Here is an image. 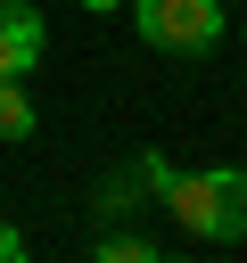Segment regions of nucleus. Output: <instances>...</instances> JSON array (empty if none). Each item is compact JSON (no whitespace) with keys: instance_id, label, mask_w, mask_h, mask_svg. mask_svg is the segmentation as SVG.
Wrapping results in <instances>:
<instances>
[{"instance_id":"f257e3e1","label":"nucleus","mask_w":247,"mask_h":263,"mask_svg":"<svg viewBox=\"0 0 247 263\" xmlns=\"http://www.w3.org/2000/svg\"><path fill=\"white\" fill-rule=\"evenodd\" d=\"M156 205L181 222V238H206V247L247 238V173H239V164H198V173H173Z\"/></svg>"},{"instance_id":"f03ea898","label":"nucleus","mask_w":247,"mask_h":263,"mask_svg":"<svg viewBox=\"0 0 247 263\" xmlns=\"http://www.w3.org/2000/svg\"><path fill=\"white\" fill-rule=\"evenodd\" d=\"M123 16H132V33H140L148 49H165V58H206V49L222 41V25H231V0H132Z\"/></svg>"},{"instance_id":"7ed1b4c3","label":"nucleus","mask_w":247,"mask_h":263,"mask_svg":"<svg viewBox=\"0 0 247 263\" xmlns=\"http://www.w3.org/2000/svg\"><path fill=\"white\" fill-rule=\"evenodd\" d=\"M49 58V25L33 0H0V74H41Z\"/></svg>"},{"instance_id":"20e7f679","label":"nucleus","mask_w":247,"mask_h":263,"mask_svg":"<svg viewBox=\"0 0 247 263\" xmlns=\"http://www.w3.org/2000/svg\"><path fill=\"white\" fill-rule=\"evenodd\" d=\"M41 132V107L25 90V74H0V140H33Z\"/></svg>"},{"instance_id":"39448f33","label":"nucleus","mask_w":247,"mask_h":263,"mask_svg":"<svg viewBox=\"0 0 247 263\" xmlns=\"http://www.w3.org/2000/svg\"><path fill=\"white\" fill-rule=\"evenodd\" d=\"M91 255H99V263H156L165 247H156L148 230H123V222H107V230L91 238Z\"/></svg>"},{"instance_id":"423d86ee","label":"nucleus","mask_w":247,"mask_h":263,"mask_svg":"<svg viewBox=\"0 0 247 263\" xmlns=\"http://www.w3.org/2000/svg\"><path fill=\"white\" fill-rule=\"evenodd\" d=\"M25 255H33V238H25V230H8V222H0V263H25Z\"/></svg>"},{"instance_id":"0eeeda50","label":"nucleus","mask_w":247,"mask_h":263,"mask_svg":"<svg viewBox=\"0 0 247 263\" xmlns=\"http://www.w3.org/2000/svg\"><path fill=\"white\" fill-rule=\"evenodd\" d=\"M74 8H99V16H115V8H132V0H74Z\"/></svg>"}]
</instances>
